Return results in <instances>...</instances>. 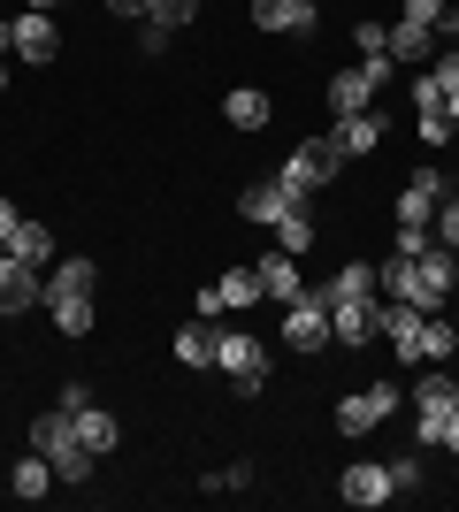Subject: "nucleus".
<instances>
[{"label": "nucleus", "instance_id": "nucleus-1", "mask_svg": "<svg viewBox=\"0 0 459 512\" xmlns=\"http://www.w3.org/2000/svg\"><path fill=\"white\" fill-rule=\"evenodd\" d=\"M31 451H46V459H54V474H62L69 490H77V482H92V474H100V459H92V451L77 444V421H69L62 406H46L39 421H31Z\"/></svg>", "mask_w": 459, "mask_h": 512}, {"label": "nucleus", "instance_id": "nucleus-2", "mask_svg": "<svg viewBox=\"0 0 459 512\" xmlns=\"http://www.w3.org/2000/svg\"><path fill=\"white\" fill-rule=\"evenodd\" d=\"M215 367L230 375L238 398H261V383H268V344L253 337V329H222V337H215Z\"/></svg>", "mask_w": 459, "mask_h": 512}, {"label": "nucleus", "instance_id": "nucleus-3", "mask_svg": "<svg viewBox=\"0 0 459 512\" xmlns=\"http://www.w3.org/2000/svg\"><path fill=\"white\" fill-rule=\"evenodd\" d=\"M398 406H406V390H398L391 375H375V383H360V390L337 398V428H345V436H375Z\"/></svg>", "mask_w": 459, "mask_h": 512}, {"label": "nucleus", "instance_id": "nucleus-4", "mask_svg": "<svg viewBox=\"0 0 459 512\" xmlns=\"http://www.w3.org/2000/svg\"><path fill=\"white\" fill-rule=\"evenodd\" d=\"M337 169H345V161H337V146H329V130H322V138L291 146V161L276 169V184H284V192H299V199H314V192H322V184H329Z\"/></svg>", "mask_w": 459, "mask_h": 512}, {"label": "nucleus", "instance_id": "nucleus-5", "mask_svg": "<svg viewBox=\"0 0 459 512\" xmlns=\"http://www.w3.org/2000/svg\"><path fill=\"white\" fill-rule=\"evenodd\" d=\"M375 291H383V299H406V306H452V299L437 291V283L421 276V260H414V253L375 260Z\"/></svg>", "mask_w": 459, "mask_h": 512}, {"label": "nucleus", "instance_id": "nucleus-6", "mask_svg": "<svg viewBox=\"0 0 459 512\" xmlns=\"http://www.w3.org/2000/svg\"><path fill=\"white\" fill-rule=\"evenodd\" d=\"M284 344L291 352H329V299L322 291H299L284 306Z\"/></svg>", "mask_w": 459, "mask_h": 512}, {"label": "nucleus", "instance_id": "nucleus-7", "mask_svg": "<svg viewBox=\"0 0 459 512\" xmlns=\"http://www.w3.org/2000/svg\"><path fill=\"white\" fill-rule=\"evenodd\" d=\"M421 314H429V306H406V299H383V306H375V337L398 352V367L421 360Z\"/></svg>", "mask_w": 459, "mask_h": 512}, {"label": "nucleus", "instance_id": "nucleus-8", "mask_svg": "<svg viewBox=\"0 0 459 512\" xmlns=\"http://www.w3.org/2000/svg\"><path fill=\"white\" fill-rule=\"evenodd\" d=\"M444 192H452V184H444L437 169H414L406 184H398V230H429L437 207H444Z\"/></svg>", "mask_w": 459, "mask_h": 512}, {"label": "nucleus", "instance_id": "nucleus-9", "mask_svg": "<svg viewBox=\"0 0 459 512\" xmlns=\"http://www.w3.org/2000/svg\"><path fill=\"white\" fill-rule=\"evenodd\" d=\"M31 306H46V276H39V268H23L16 253H0V321L31 314Z\"/></svg>", "mask_w": 459, "mask_h": 512}, {"label": "nucleus", "instance_id": "nucleus-10", "mask_svg": "<svg viewBox=\"0 0 459 512\" xmlns=\"http://www.w3.org/2000/svg\"><path fill=\"white\" fill-rule=\"evenodd\" d=\"M375 92H383V85H375L368 69H360V62H345L337 77H329V92H322V100H329V123H345V115H368V107H375Z\"/></svg>", "mask_w": 459, "mask_h": 512}, {"label": "nucleus", "instance_id": "nucleus-11", "mask_svg": "<svg viewBox=\"0 0 459 512\" xmlns=\"http://www.w3.org/2000/svg\"><path fill=\"white\" fill-rule=\"evenodd\" d=\"M337 497H345V505H360V512H375V505H391V467H383V459H352L345 467V482H337Z\"/></svg>", "mask_w": 459, "mask_h": 512}, {"label": "nucleus", "instance_id": "nucleus-12", "mask_svg": "<svg viewBox=\"0 0 459 512\" xmlns=\"http://www.w3.org/2000/svg\"><path fill=\"white\" fill-rule=\"evenodd\" d=\"M322 23V0H253V31H276V39H306Z\"/></svg>", "mask_w": 459, "mask_h": 512}, {"label": "nucleus", "instance_id": "nucleus-13", "mask_svg": "<svg viewBox=\"0 0 459 512\" xmlns=\"http://www.w3.org/2000/svg\"><path fill=\"white\" fill-rule=\"evenodd\" d=\"M383 107H368V115H345V123H329V146H337V161H368L375 146H383Z\"/></svg>", "mask_w": 459, "mask_h": 512}, {"label": "nucleus", "instance_id": "nucleus-14", "mask_svg": "<svg viewBox=\"0 0 459 512\" xmlns=\"http://www.w3.org/2000/svg\"><path fill=\"white\" fill-rule=\"evenodd\" d=\"M54 54H62V31H54V16H46V8H23V16H16V62L46 69Z\"/></svg>", "mask_w": 459, "mask_h": 512}, {"label": "nucleus", "instance_id": "nucleus-15", "mask_svg": "<svg viewBox=\"0 0 459 512\" xmlns=\"http://www.w3.org/2000/svg\"><path fill=\"white\" fill-rule=\"evenodd\" d=\"M291 207H306V199H299V192H284L276 176H268V184H245V192H238V214L253 222V230H276Z\"/></svg>", "mask_w": 459, "mask_h": 512}, {"label": "nucleus", "instance_id": "nucleus-16", "mask_svg": "<svg viewBox=\"0 0 459 512\" xmlns=\"http://www.w3.org/2000/svg\"><path fill=\"white\" fill-rule=\"evenodd\" d=\"M253 276H261V299H268V306H291V299H299V291H306L299 260H291L284 245H268V253L253 260Z\"/></svg>", "mask_w": 459, "mask_h": 512}, {"label": "nucleus", "instance_id": "nucleus-17", "mask_svg": "<svg viewBox=\"0 0 459 512\" xmlns=\"http://www.w3.org/2000/svg\"><path fill=\"white\" fill-rule=\"evenodd\" d=\"M92 291H100V260L69 253V260L46 268V299H92Z\"/></svg>", "mask_w": 459, "mask_h": 512}, {"label": "nucleus", "instance_id": "nucleus-18", "mask_svg": "<svg viewBox=\"0 0 459 512\" xmlns=\"http://www.w3.org/2000/svg\"><path fill=\"white\" fill-rule=\"evenodd\" d=\"M215 337H222V321H207V314H192L184 329H176V367H215Z\"/></svg>", "mask_w": 459, "mask_h": 512}, {"label": "nucleus", "instance_id": "nucleus-19", "mask_svg": "<svg viewBox=\"0 0 459 512\" xmlns=\"http://www.w3.org/2000/svg\"><path fill=\"white\" fill-rule=\"evenodd\" d=\"M69 421H77V444H85L92 459H108V451L123 444V428H115V413L100 406V398H92V406H77V413H69Z\"/></svg>", "mask_w": 459, "mask_h": 512}, {"label": "nucleus", "instance_id": "nucleus-20", "mask_svg": "<svg viewBox=\"0 0 459 512\" xmlns=\"http://www.w3.org/2000/svg\"><path fill=\"white\" fill-rule=\"evenodd\" d=\"M322 299H329V306H360V299H375V260H345V268L322 283Z\"/></svg>", "mask_w": 459, "mask_h": 512}, {"label": "nucleus", "instance_id": "nucleus-21", "mask_svg": "<svg viewBox=\"0 0 459 512\" xmlns=\"http://www.w3.org/2000/svg\"><path fill=\"white\" fill-rule=\"evenodd\" d=\"M268 115H276V107H268L261 85H230V92H222V123H230V130H261Z\"/></svg>", "mask_w": 459, "mask_h": 512}, {"label": "nucleus", "instance_id": "nucleus-22", "mask_svg": "<svg viewBox=\"0 0 459 512\" xmlns=\"http://www.w3.org/2000/svg\"><path fill=\"white\" fill-rule=\"evenodd\" d=\"M368 337H375V299H360V306H329V344L360 352Z\"/></svg>", "mask_w": 459, "mask_h": 512}, {"label": "nucleus", "instance_id": "nucleus-23", "mask_svg": "<svg viewBox=\"0 0 459 512\" xmlns=\"http://www.w3.org/2000/svg\"><path fill=\"white\" fill-rule=\"evenodd\" d=\"M0 253H16L23 268H39V276H46V268H54V230H46V222H31V214H23V230L8 237Z\"/></svg>", "mask_w": 459, "mask_h": 512}, {"label": "nucleus", "instance_id": "nucleus-24", "mask_svg": "<svg viewBox=\"0 0 459 512\" xmlns=\"http://www.w3.org/2000/svg\"><path fill=\"white\" fill-rule=\"evenodd\" d=\"M444 406H459V375L429 360V375L414 383V413H444Z\"/></svg>", "mask_w": 459, "mask_h": 512}, {"label": "nucleus", "instance_id": "nucleus-25", "mask_svg": "<svg viewBox=\"0 0 459 512\" xmlns=\"http://www.w3.org/2000/svg\"><path fill=\"white\" fill-rule=\"evenodd\" d=\"M391 62H437V31L429 23H391Z\"/></svg>", "mask_w": 459, "mask_h": 512}, {"label": "nucleus", "instance_id": "nucleus-26", "mask_svg": "<svg viewBox=\"0 0 459 512\" xmlns=\"http://www.w3.org/2000/svg\"><path fill=\"white\" fill-rule=\"evenodd\" d=\"M54 482H62V474H54V459H46V451H23L16 474H8V490H16V497H46Z\"/></svg>", "mask_w": 459, "mask_h": 512}, {"label": "nucleus", "instance_id": "nucleus-27", "mask_svg": "<svg viewBox=\"0 0 459 512\" xmlns=\"http://www.w3.org/2000/svg\"><path fill=\"white\" fill-rule=\"evenodd\" d=\"M452 352H459V321L429 306V314H421V367H429V360H452Z\"/></svg>", "mask_w": 459, "mask_h": 512}, {"label": "nucleus", "instance_id": "nucleus-28", "mask_svg": "<svg viewBox=\"0 0 459 512\" xmlns=\"http://www.w3.org/2000/svg\"><path fill=\"white\" fill-rule=\"evenodd\" d=\"M414 444L459 451V406H444V413H414Z\"/></svg>", "mask_w": 459, "mask_h": 512}, {"label": "nucleus", "instance_id": "nucleus-29", "mask_svg": "<svg viewBox=\"0 0 459 512\" xmlns=\"http://www.w3.org/2000/svg\"><path fill=\"white\" fill-rule=\"evenodd\" d=\"M46 321H54V329H62V337H92V299H46Z\"/></svg>", "mask_w": 459, "mask_h": 512}, {"label": "nucleus", "instance_id": "nucleus-30", "mask_svg": "<svg viewBox=\"0 0 459 512\" xmlns=\"http://www.w3.org/2000/svg\"><path fill=\"white\" fill-rule=\"evenodd\" d=\"M215 291H222V306H230V314H245V306H261V276H253V268H230V276H222Z\"/></svg>", "mask_w": 459, "mask_h": 512}, {"label": "nucleus", "instance_id": "nucleus-31", "mask_svg": "<svg viewBox=\"0 0 459 512\" xmlns=\"http://www.w3.org/2000/svg\"><path fill=\"white\" fill-rule=\"evenodd\" d=\"M276 245H284L291 260H299V253H314V214H306V207H291L284 222H276Z\"/></svg>", "mask_w": 459, "mask_h": 512}, {"label": "nucleus", "instance_id": "nucleus-32", "mask_svg": "<svg viewBox=\"0 0 459 512\" xmlns=\"http://www.w3.org/2000/svg\"><path fill=\"white\" fill-rule=\"evenodd\" d=\"M414 130H421V146H452V115H444V107H421V115H414Z\"/></svg>", "mask_w": 459, "mask_h": 512}, {"label": "nucleus", "instance_id": "nucleus-33", "mask_svg": "<svg viewBox=\"0 0 459 512\" xmlns=\"http://www.w3.org/2000/svg\"><path fill=\"white\" fill-rule=\"evenodd\" d=\"M199 490H207V497H238V490H253V467H245V459H238V467H222V474H207V482H199Z\"/></svg>", "mask_w": 459, "mask_h": 512}, {"label": "nucleus", "instance_id": "nucleus-34", "mask_svg": "<svg viewBox=\"0 0 459 512\" xmlns=\"http://www.w3.org/2000/svg\"><path fill=\"white\" fill-rule=\"evenodd\" d=\"M383 467H391V490H398V497L421 490V459H414V451H398V459H383Z\"/></svg>", "mask_w": 459, "mask_h": 512}, {"label": "nucleus", "instance_id": "nucleus-35", "mask_svg": "<svg viewBox=\"0 0 459 512\" xmlns=\"http://www.w3.org/2000/svg\"><path fill=\"white\" fill-rule=\"evenodd\" d=\"M429 230H437L444 245L459 253V192H444V207H437V222H429Z\"/></svg>", "mask_w": 459, "mask_h": 512}, {"label": "nucleus", "instance_id": "nucleus-36", "mask_svg": "<svg viewBox=\"0 0 459 512\" xmlns=\"http://www.w3.org/2000/svg\"><path fill=\"white\" fill-rule=\"evenodd\" d=\"M352 46H360V54H391V31H383V23H352Z\"/></svg>", "mask_w": 459, "mask_h": 512}, {"label": "nucleus", "instance_id": "nucleus-37", "mask_svg": "<svg viewBox=\"0 0 459 512\" xmlns=\"http://www.w3.org/2000/svg\"><path fill=\"white\" fill-rule=\"evenodd\" d=\"M169 39H176V31H161V23H138V54H146V62H161V54H169Z\"/></svg>", "mask_w": 459, "mask_h": 512}, {"label": "nucleus", "instance_id": "nucleus-38", "mask_svg": "<svg viewBox=\"0 0 459 512\" xmlns=\"http://www.w3.org/2000/svg\"><path fill=\"white\" fill-rule=\"evenodd\" d=\"M444 8H452V0H406V23H429V31H437Z\"/></svg>", "mask_w": 459, "mask_h": 512}, {"label": "nucleus", "instance_id": "nucleus-39", "mask_svg": "<svg viewBox=\"0 0 459 512\" xmlns=\"http://www.w3.org/2000/svg\"><path fill=\"white\" fill-rule=\"evenodd\" d=\"M421 107H444V85H437V77H429V69H421V77H414V115H421Z\"/></svg>", "mask_w": 459, "mask_h": 512}, {"label": "nucleus", "instance_id": "nucleus-40", "mask_svg": "<svg viewBox=\"0 0 459 512\" xmlns=\"http://www.w3.org/2000/svg\"><path fill=\"white\" fill-rule=\"evenodd\" d=\"M54 406H62V413H77V406H92V383H77V375H69V383H62V398H54Z\"/></svg>", "mask_w": 459, "mask_h": 512}, {"label": "nucleus", "instance_id": "nucleus-41", "mask_svg": "<svg viewBox=\"0 0 459 512\" xmlns=\"http://www.w3.org/2000/svg\"><path fill=\"white\" fill-rule=\"evenodd\" d=\"M192 314H207V321H222V314H230V306H222V291H215V283H207V291H199V299H192Z\"/></svg>", "mask_w": 459, "mask_h": 512}, {"label": "nucleus", "instance_id": "nucleus-42", "mask_svg": "<svg viewBox=\"0 0 459 512\" xmlns=\"http://www.w3.org/2000/svg\"><path fill=\"white\" fill-rule=\"evenodd\" d=\"M146 8L153 0H108V16H123V23H146Z\"/></svg>", "mask_w": 459, "mask_h": 512}, {"label": "nucleus", "instance_id": "nucleus-43", "mask_svg": "<svg viewBox=\"0 0 459 512\" xmlns=\"http://www.w3.org/2000/svg\"><path fill=\"white\" fill-rule=\"evenodd\" d=\"M23 230V214H16V199H0V245H8V237Z\"/></svg>", "mask_w": 459, "mask_h": 512}, {"label": "nucleus", "instance_id": "nucleus-44", "mask_svg": "<svg viewBox=\"0 0 459 512\" xmlns=\"http://www.w3.org/2000/svg\"><path fill=\"white\" fill-rule=\"evenodd\" d=\"M0 62H16V16H0Z\"/></svg>", "mask_w": 459, "mask_h": 512}, {"label": "nucleus", "instance_id": "nucleus-45", "mask_svg": "<svg viewBox=\"0 0 459 512\" xmlns=\"http://www.w3.org/2000/svg\"><path fill=\"white\" fill-rule=\"evenodd\" d=\"M437 39H444V46H459V8H444V23H437Z\"/></svg>", "mask_w": 459, "mask_h": 512}, {"label": "nucleus", "instance_id": "nucleus-46", "mask_svg": "<svg viewBox=\"0 0 459 512\" xmlns=\"http://www.w3.org/2000/svg\"><path fill=\"white\" fill-rule=\"evenodd\" d=\"M444 115H452V123H459V85H444Z\"/></svg>", "mask_w": 459, "mask_h": 512}, {"label": "nucleus", "instance_id": "nucleus-47", "mask_svg": "<svg viewBox=\"0 0 459 512\" xmlns=\"http://www.w3.org/2000/svg\"><path fill=\"white\" fill-rule=\"evenodd\" d=\"M23 8H54V0H23Z\"/></svg>", "mask_w": 459, "mask_h": 512}, {"label": "nucleus", "instance_id": "nucleus-48", "mask_svg": "<svg viewBox=\"0 0 459 512\" xmlns=\"http://www.w3.org/2000/svg\"><path fill=\"white\" fill-rule=\"evenodd\" d=\"M0 92H8V62H0Z\"/></svg>", "mask_w": 459, "mask_h": 512}]
</instances>
